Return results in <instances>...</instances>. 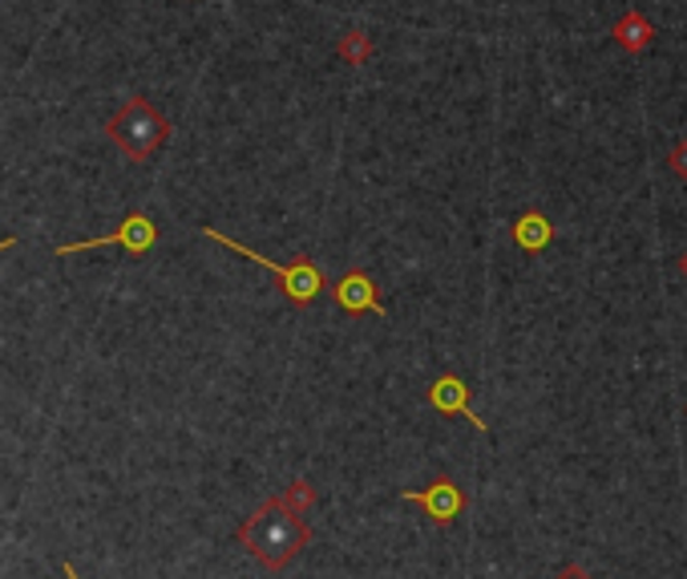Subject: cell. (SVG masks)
I'll return each mask as SVG.
<instances>
[{
    "instance_id": "cell-1",
    "label": "cell",
    "mask_w": 687,
    "mask_h": 579,
    "mask_svg": "<svg viewBox=\"0 0 687 579\" xmlns=\"http://www.w3.org/2000/svg\"><path fill=\"white\" fill-rule=\"evenodd\" d=\"M234 534L251 551L255 564L267 567V571H283V567H292L300 551L311 547V519L292 515L276 494V499H264L255 506V515L239 523Z\"/></svg>"
},
{
    "instance_id": "cell-2",
    "label": "cell",
    "mask_w": 687,
    "mask_h": 579,
    "mask_svg": "<svg viewBox=\"0 0 687 579\" xmlns=\"http://www.w3.org/2000/svg\"><path fill=\"white\" fill-rule=\"evenodd\" d=\"M105 134L130 163H150L162 150V142L170 138V122L162 118L147 98H130L114 118L105 122Z\"/></svg>"
},
{
    "instance_id": "cell-3",
    "label": "cell",
    "mask_w": 687,
    "mask_h": 579,
    "mask_svg": "<svg viewBox=\"0 0 687 579\" xmlns=\"http://www.w3.org/2000/svg\"><path fill=\"white\" fill-rule=\"evenodd\" d=\"M206 239H215V243H222V248H231L234 255H243V260H251V264L267 267L271 276H279V284H283V297L292 300L295 309H307L311 300L323 292V272L307 255H300L295 264H276V260H267V255L251 252L247 243H239V239H231L227 231H219V227H203Z\"/></svg>"
},
{
    "instance_id": "cell-4",
    "label": "cell",
    "mask_w": 687,
    "mask_h": 579,
    "mask_svg": "<svg viewBox=\"0 0 687 579\" xmlns=\"http://www.w3.org/2000/svg\"><path fill=\"white\" fill-rule=\"evenodd\" d=\"M154 243H158V227H154V219H150V215H142V211H130V215L117 223L110 236H102V239H81V243H61L58 255L98 252V248H126L130 255H147Z\"/></svg>"
},
{
    "instance_id": "cell-5",
    "label": "cell",
    "mask_w": 687,
    "mask_h": 579,
    "mask_svg": "<svg viewBox=\"0 0 687 579\" xmlns=\"http://www.w3.org/2000/svg\"><path fill=\"white\" fill-rule=\"evenodd\" d=\"M400 503H417L429 511V519L437 523V527H449V523L466 511V494H461V487H457L449 475H441L429 482V490H405L400 494Z\"/></svg>"
},
{
    "instance_id": "cell-6",
    "label": "cell",
    "mask_w": 687,
    "mask_h": 579,
    "mask_svg": "<svg viewBox=\"0 0 687 579\" xmlns=\"http://www.w3.org/2000/svg\"><path fill=\"white\" fill-rule=\"evenodd\" d=\"M336 304L344 312H352V316H360V312H372V316H384V300H381V288H377V280L368 276L365 267H352V272H344L336 284Z\"/></svg>"
},
{
    "instance_id": "cell-7",
    "label": "cell",
    "mask_w": 687,
    "mask_h": 579,
    "mask_svg": "<svg viewBox=\"0 0 687 579\" xmlns=\"http://www.w3.org/2000/svg\"><path fill=\"white\" fill-rule=\"evenodd\" d=\"M429 405H433V410H441V414H461L466 421H473L478 430H485L482 417L469 410V389H466V381H461L457 373H445V377H437V381L429 386Z\"/></svg>"
},
{
    "instance_id": "cell-8",
    "label": "cell",
    "mask_w": 687,
    "mask_h": 579,
    "mask_svg": "<svg viewBox=\"0 0 687 579\" xmlns=\"http://www.w3.org/2000/svg\"><path fill=\"white\" fill-rule=\"evenodd\" d=\"M550 219L542 215V211H526V215H518V223H513V239H518V248L522 252H542L546 243H550Z\"/></svg>"
},
{
    "instance_id": "cell-9",
    "label": "cell",
    "mask_w": 687,
    "mask_h": 579,
    "mask_svg": "<svg viewBox=\"0 0 687 579\" xmlns=\"http://www.w3.org/2000/svg\"><path fill=\"white\" fill-rule=\"evenodd\" d=\"M651 37H656V29H651V21L639 13H627L619 25H614V41L623 45L627 53H639V49H647L651 45Z\"/></svg>"
},
{
    "instance_id": "cell-10",
    "label": "cell",
    "mask_w": 687,
    "mask_h": 579,
    "mask_svg": "<svg viewBox=\"0 0 687 579\" xmlns=\"http://www.w3.org/2000/svg\"><path fill=\"white\" fill-rule=\"evenodd\" d=\"M279 503L288 506L292 515H300V519H311V506H316V487H311L307 478H295L292 487L279 494Z\"/></svg>"
},
{
    "instance_id": "cell-11",
    "label": "cell",
    "mask_w": 687,
    "mask_h": 579,
    "mask_svg": "<svg viewBox=\"0 0 687 579\" xmlns=\"http://www.w3.org/2000/svg\"><path fill=\"white\" fill-rule=\"evenodd\" d=\"M336 53H340V61H344V65H365V61L372 58V41H368V33L348 29L344 37H340Z\"/></svg>"
},
{
    "instance_id": "cell-12",
    "label": "cell",
    "mask_w": 687,
    "mask_h": 579,
    "mask_svg": "<svg viewBox=\"0 0 687 579\" xmlns=\"http://www.w3.org/2000/svg\"><path fill=\"white\" fill-rule=\"evenodd\" d=\"M667 163H672L675 175L687 178V142H679V147H672V154H667Z\"/></svg>"
},
{
    "instance_id": "cell-13",
    "label": "cell",
    "mask_w": 687,
    "mask_h": 579,
    "mask_svg": "<svg viewBox=\"0 0 687 579\" xmlns=\"http://www.w3.org/2000/svg\"><path fill=\"white\" fill-rule=\"evenodd\" d=\"M555 579H590V576H586V571H583V567H578V564H567V567H562V571H558Z\"/></svg>"
},
{
    "instance_id": "cell-14",
    "label": "cell",
    "mask_w": 687,
    "mask_h": 579,
    "mask_svg": "<svg viewBox=\"0 0 687 579\" xmlns=\"http://www.w3.org/2000/svg\"><path fill=\"white\" fill-rule=\"evenodd\" d=\"M13 248H16V239H13V236H9V239H0V252H13Z\"/></svg>"
},
{
    "instance_id": "cell-15",
    "label": "cell",
    "mask_w": 687,
    "mask_h": 579,
    "mask_svg": "<svg viewBox=\"0 0 687 579\" xmlns=\"http://www.w3.org/2000/svg\"><path fill=\"white\" fill-rule=\"evenodd\" d=\"M61 571H65V579H81V576H77V571H74V564H65V567H61Z\"/></svg>"
},
{
    "instance_id": "cell-16",
    "label": "cell",
    "mask_w": 687,
    "mask_h": 579,
    "mask_svg": "<svg viewBox=\"0 0 687 579\" xmlns=\"http://www.w3.org/2000/svg\"><path fill=\"white\" fill-rule=\"evenodd\" d=\"M684 272H687V255H684Z\"/></svg>"
}]
</instances>
